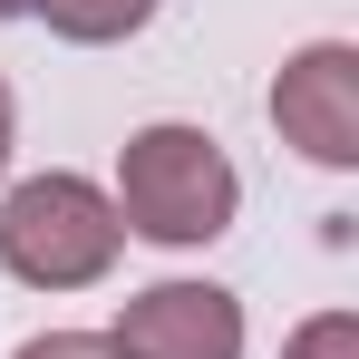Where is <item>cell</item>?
Returning a JSON list of instances; mask_svg holds the SVG:
<instances>
[{
	"label": "cell",
	"mask_w": 359,
	"mask_h": 359,
	"mask_svg": "<svg viewBox=\"0 0 359 359\" xmlns=\"http://www.w3.org/2000/svg\"><path fill=\"white\" fill-rule=\"evenodd\" d=\"M117 224L136 243H165V252H194V243L233 233V204H243V175L233 156L204 136V126H136L117 146Z\"/></svg>",
	"instance_id": "obj_1"
},
{
	"label": "cell",
	"mask_w": 359,
	"mask_h": 359,
	"mask_svg": "<svg viewBox=\"0 0 359 359\" xmlns=\"http://www.w3.org/2000/svg\"><path fill=\"white\" fill-rule=\"evenodd\" d=\"M117 252H126V224L88 175L10 184V204H0V262H10V282H29V292H88V282L117 272Z\"/></svg>",
	"instance_id": "obj_2"
},
{
	"label": "cell",
	"mask_w": 359,
	"mask_h": 359,
	"mask_svg": "<svg viewBox=\"0 0 359 359\" xmlns=\"http://www.w3.org/2000/svg\"><path fill=\"white\" fill-rule=\"evenodd\" d=\"M272 126L311 165H359V49L350 39H311L272 78Z\"/></svg>",
	"instance_id": "obj_3"
},
{
	"label": "cell",
	"mask_w": 359,
	"mask_h": 359,
	"mask_svg": "<svg viewBox=\"0 0 359 359\" xmlns=\"http://www.w3.org/2000/svg\"><path fill=\"white\" fill-rule=\"evenodd\" d=\"M117 359H243V301L224 282H146L107 330Z\"/></svg>",
	"instance_id": "obj_4"
},
{
	"label": "cell",
	"mask_w": 359,
	"mask_h": 359,
	"mask_svg": "<svg viewBox=\"0 0 359 359\" xmlns=\"http://www.w3.org/2000/svg\"><path fill=\"white\" fill-rule=\"evenodd\" d=\"M59 39H78V49H107V39H136L146 20H156V0H29Z\"/></svg>",
	"instance_id": "obj_5"
},
{
	"label": "cell",
	"mask_w": 359,
	"mask_h": 359,
	"mask_svg": "<svg viewBox=\"0 0 359 359\" xmlns=\"http://www.w3.org/2000/svg\"><path fill=\"white\" fill-rule=\"evenodd\" d=\"M282 359H359V311H311L282 340Z\"/></svg>",
	"instance_id": "obj_6"
},
{
	"label": "cell",
	"mask_w": 359,
	"mask_h": 359,
	"mask_svg": "<svg viewBox=\"0 0 359 359\" xmlns=\"http://www.w3.org/2000/svg\"><path fill=\"white\" fill-rule=\"evenodd\" d=\"M10 359H117L97 330H39V340H20Z\"/></svg>",
	"instance_id": "obj_7"
},
{
	"label": "cell",
	"mask_w": 359,
	"mask_h": 359,
	"mask_svg": "<svg viewBox=\"0 0 359 359\" xmlns=\"http://www.w3.org/2000/svg\"><path fill=\"white\" fill-rule=\"evenodd\" d=\"M0 165H10V78H0Z\"/></svg>",
	"instance_id": "obj_8"
},
{
	"label": "cell",
	"mask_w": 359,
	"mask_h": 359,
	"mask_svg": "<svg viewBox=\"0 0 359 359\" xmlns=\"http://www.w3.org/2000/svg\"><path fill=\"white\" fill-rule=\"evenodd\" d=\"M0 20H29V0H0Z\"/></svg>",
	"instance_id": "obj_9"
}]
</instances>
